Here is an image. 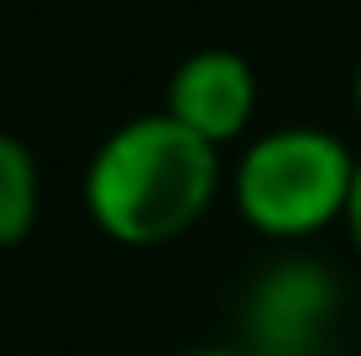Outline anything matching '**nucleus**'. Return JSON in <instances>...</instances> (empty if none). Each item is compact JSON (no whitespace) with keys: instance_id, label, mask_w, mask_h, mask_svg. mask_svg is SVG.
Returning <instances> with one entry per match:
<instances>
[{"instance_id":"f257e3e1","label":"nucleus","mask_w":361,"mask_h":356,"mask_svg":"<svg viewBox=\"0 0 361 356\" xmlns=\"http://www.w3.org/2000/svg\"><path fill=\"white\" fill-rule=\"evenodd\" d=\"M220 194V147L199 142L173 116H131L90 152L84 210L116 247L178 241Z\"/></svg>"},{"instance_id":"f03ea898","label":"nucleus","mask_w":361,"mask_h":356,"mask_svg":"<svg viewBox=\"0 0 361 356\" xmlns=\"http://www.w3.org/2000/svg\"><path fill=\"white\" fill-rule=\"evenodd\" d=\"M356 163L361 157L345 147V137H335L330 126H314V121L257 131L231 173L235 210L252 231L272 241H304L345 220Z\"/></svg>"},{"instance_id":"7ed1b4c3","label":"nucleus","mask_w":361,"mask_h":356,"mask_svg":"<svg viewBox=\"0 0 361 356\" xmlns=\"http://www.w3.org/2000/svg\"><path fill=\"white\" fill-rule=\"evenodd\" d=\"M341 325V278L309 252L272 257L246 283L235 346L246 356H330Z\"/></svg>"},{"instance_id":"20e7f679","label":"nucleus","mask_w":361,"mask_h":356,"mask_svg":"<svg viewBox=\"0 0 361 356\" xmlns=\"http://www.w3.org/2000/svg\"><path fill=\"white\" fill-rule=\"evenodd\" d=\"M163 116H173L183 131H194L199 142L226 147L246 137L257 116V68L235 47H199L189 53L168 79Z\"/></svg>"},{"instance_id":"39448f33","label":"nucleus","mask_w":361,"mask_h":356,"mask_svg":"<svg viewBox=\"0 0 361 356\" xmlns=\"http://www.w3.org/2000/svg\"><path fill=\"white\" fill-rule=\"evenodd\" d=\"M42 210V173H37V152L21 137L0 131V252L21 247L37 226Z\"/></svg>"},{"instance_id":"423d86ee","label":"nucleus","mask_w":361,"mask_h":356,"mask_svg":"<svg viewBox=\"0 0 361 356\" xmlns=\"http://www.w3.org/2000/svg\"><path fill=\"white\" fill-rule=\"evenodd\" d=\"M345 236H351V247H356V257H361V163H356V183H351V200H345Z\"/></svg>"},{"instance_id":"0eeeda50","label":"nucleus","mask_w":361,"mask_h":356,"mask_svg":"<svg viewBox=\"0 0 361 356\" xmlns=\"http://www.w3.org/2000/svg\"><path fill=\"white\" fill-rule=\"evenodd\" d=\"M173 356H246V351L231 340V346H183V351H173Z\"/></svg>"},{"instance_id":"6e6552de","label":"nucleus","mask_w":361,"mask_h":356,"mask_svg":"<svg viewBox=\"0 0 361 356\" xmlns=\"http://www.w3.org/2000/svg\"><path fill=\"white\" fill-rule=\"evenodd\" d=\"M351 105H356V116H361V58H356V68H351Z\"/></svg>"},{"instance_id":"1a4fd4ad","label":"nucleus","mask_w":361,"mask_h":356,"mask_svg":"<svg viewBox=\"0 0 361 356\" xmlns=\"http://www.w3.org/2000/svg\"><path fill=\"white\" fill-rule=\"evenodd\" d=\"M330 356H356V351H341V346H335V351H330Z\"/></svg>"}]
</instances>
